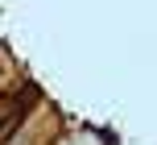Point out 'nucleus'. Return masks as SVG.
I'll use <instances>...</instances> for the list:
<instances>
[{
    "mask_svg": "<svg viewBox=\"0 0 157 145\" xmlns=\"http://www.w3.org/2000/svg\"><path fill=\"white\" fill-rule=\"evenodd\" d=\"M33 100H37V96H33V87H29V91H25V100H21L17 108H13V112H8V120L0 124V141H4V137H13V129H17V124L25 120V112L33 108Z\"/></svg>",
    "mask_w": 157,
    "mask_h": 145,
    "instance_id": "obj_1",
    "label": "nucleus"
}]
</instances>
